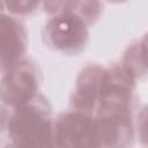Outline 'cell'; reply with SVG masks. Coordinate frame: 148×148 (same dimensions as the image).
<instances>
[{
    "mask_svg": "<svg viewBox=\"0 0 148 148\" xmlns=\"http://www.w3.org/2000/svg\"><path fill=\"white\" fill-rule=\"evenodd\" d=\"M105 74L106 72L98 67H89L80 74L73 102L77 109L89 111L94 108L102 90Z\"/></svg>",
    "mask_w": 148,
    "mask_h": 148,
    "instance_id": "obj_6",
    "label": "cell"
},
{
    "mask_svg": "<svg viewBox=\"0 0 148 148\" xmlns=\"http://www.w3.org/2000/svg\"><path fill=\"white\" fill-rule=\"evenodd\" d=\"M7 7L13 13H28L35 8L38 3V0H6Z\"/></svg>",
    "mask_w": 148,
    "mask_h": 148,
    "instance_id": "obj_8",
    "label": "cell"
},
{
    "mask_svg": "<svg viewBox=\"0 0 148 148\" xmlns=\"http://www.w3.org/2000/svg\"><path fill=\"white\" fill-rule=\"evenodd\" d=\"M9 132L13 141L18 146L52 145L50 121L34 106H23L15 112L9 124Z\"/></svg>",
    "mask_w": 148,
    "mask_h": 148,
    "instance_id": "obj_1",
    "label": "cell"
},
{
    "mask_svg": "<svg viewBox=\"0 0 148 148\" xmlns=\"http://www.w3.org/2000/svg\"><path fill=\"white\" fill-rule=\"evenodd\" d=\"M20 27L14 20L0 15V67L13 66L24 51V43Z\"/></svg>",
    "mask_w": 148,
    "mask_h": 148,
    "instance_id": "obj_5",
    "label": "cell"
},
{
    "mask_svg": "<svg viewBox=\"0 0 148 148\" xmlns=\"http://www.w3.org/2000/svg\"><path fill=\"white\" fill-rule=\"evenodd\" d=\"M36 79L24 67L10 71L0 83V98L9 105H23L36 91Z\"/></svg>",
    "mask_w": 148,
    "mask_h": 148,
    "instance_id": "obj_4",
    "label": "cell"
},
{
    "mask_svg": "<svg viewBox=\"0 0 148 148\" xmlns=\"http://www.w3.org/2000/svg\"><path fill=\"white\" fill-rule=\"evenodd\" d=\"M116 1H120V0H116Z\"/></svg>",
    "mask_w": 148,
    "mask_h": 148,
    "instance_id": "obj_9",
    "label": "cell"
},
{
    "mask_svg": "<svg viewBox=\"0 0 148 148\" xmlns=\"http://www.w3.org/2000/svg\"><path fill=\"white\" fill-rule=\"evenodd\" d=\"M46 35L51 44L61 51L81 49L88 37L84 21L76 14L69 13L54 17L46 27Z\"/></svg>",
    "mask_w": 148,
    "mask_h": 148,
    "instance_id": "obj_2",
    "label": "cell"
},
{
    "mask_svg": "<svg viewBox=\"0 0 148 148\" xmlns=\"http://www.w3.org/2000/svg\"><path fill=\"white\" fill-rule=\"evenodd\" d=\"M56 139L60 147L97 146L96 124L84 113H67L57 125Z\"/></svg>",
    "mask_w": 148,
    "mask_h": 148,
    "instance_id": "obj_3",
    "label": "cell"
},
{
    "mask_svg": "<svg viewBox=\"0 0 148 148\" xmlns=\"http://www.w3.org/2000/svg\"><path fill=\"white\" fill-rule=\"evenodd\" d=\"M73 8H80V14L91 20L98 12V2L96 0H75Z\"/></svg>",
    "mask_w": 148,
    "mask_h": 148,
    "instance_id": "obj_7",
    "label": "cell"
}]
</instances>
